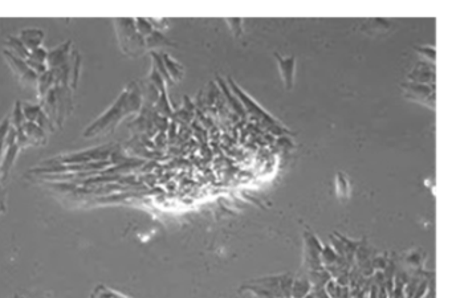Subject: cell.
Here are the masks:
<instances>
[{
  "mask_svg": "<svg viewBox=\"0 0 452 298\" xmlns=\"http://www.w3.org/2000/svg\"><path fill=\"white\" fill-rule=\"evenodd\" d=\"M128 102H126V94H122L121 98L116 102V105L109 110L104 117H101V120L98 122L90 126L89 130L85 133V136H92L96 133H100L102 130H106L108 126H114L117 124V121L120 120V117H122L125 113L128 112Z\"/></svg>",
  "mask_w": 452,
  "mask_h": 298,
  "instance_id": "cell-1",
  "label": "cell"
},
{
  "mask_svg": "<svg viewBox=\"0 0 452 298\" xmlns=\"http://www.w3.org/2000/svg\"><path fill=\"white\" fill-rule=\"evenodd\" d=\"M276 58L278 61V66H280V72H281L282 80L285 82V85L288 89L292 88L293 85V73H294V58H281L276 53Z\"/></svg>",
  "mask_w": 452,
  "mask_h": 298,
  "instance_id": "cell-2",
  "label": "cell"
},
{
  "mask_svg": "<svg viewBox=\"0 0 452 298\" xmlns=\"http://www.w3.org/2000/svg\"><path fill=\"white\" fill-rule=\"evenodd\" d=\"M5 54V58L8 60V62L11 64V66H13L16 70V73L19 74L20 77H23L24 80H35V72L33 70L29 69V66L27 64H24L20 58L15 57V56H12L11 53H8V52H4Z\"/></svg>",
  "mask_w": 452,
  "mask_h": 298,
  "instance_id": "cell-3",
  "label": "cell"
},
{
  "mask_svg": "<svg viewBox=\"0 0 452 298\" xmlns=\"http://www.w3.org/2000/svg\"><path fill=\"white\" fill-rule=\"evenodd\" d=\"M43 37L44 33L39 29H27V31L21 32V44L25 48L33 50L36 48H39Z\"/></svg>",
  "mask_w": 452,
  "mask_h": 298,
  "instance_id": "cell-4",
  "label": "cell"
},
{
  "mask_svg": "<svg viewBox=\"0 0 452 298\" xmlns=\"http://www.w3.org/2000/svg\"><path fill=\"white\" fill-rule=\"evenodd\" d=\"M13 140H15L13 137H12V140H11V138L8 140L7 155H5V159H4L3 164H1V176H3V178H5V176H7L8 170H9V167H11L12 162H13L12 159H13V156H15L16 150H17V146L15 145V141H13Z\"/></svg>",
  "mask_w": 452,
  "mask_h": 298,
  "instance_id": "cell-5",
  "label": "cell"
},
{
  "mask_svg": "<svg viewBox=\"0 0 452 298\" xmlns=\"http://www.w3.org/2000/svg\"><path fill=\"white\" fill-rule=\"evenodd\" d=\"M8 47H11L12 50V56H19V57L27 58L28 57V52L25 50V47H24L21 41L16 39H11L9 40V44H8Z\"/></svg>",
  "mask_w": 452,
  "mask_h": 298,
  "instance_id": "cell-6",
  "label": "cell"
},
{
  "mask_svg": "<svg viewBox=\"0 0 452 298\" xmlns=\"http://www.w3.org/2000/svg\"><path fill=\"white\" fill-rule=\"evenodd\" d=\"M25 132H27L28 138H33V140H43L44 138L43 130L39 126L31 124V122L25 125Z\"/></svg>",
  "mask_w": 452,
  "mask_h": 298,
  "instance_id": "cell-7",
  "label": "cell"
},
{
  "mask_svg": "<svg viewBox=\"0 0 452 298\" xmlns=\"http://www.w3.org/2000/svg\"><path fill=\"white\" fill-rule=\"evenodd\" d=\"M12 122H13V125H15V128H20V126L23 125V110H20L19 104L16 105V110H15V113H13Z\"/></svg>",
  "mask_w": 452,
  "mask_h": 298,
  "instance_id": "cell-8",
  "label": "cell"
},
{
  "mask_svg": "<svg viewBox=\"0 0 452 298\" xmlns=\"http://www.w3.org/2000/svg\"><path fill=\"white\" fill-rule=\"evenodd\" d=\"M31 58H33V61L41 62V64H44V60L46 58V53L44 52L43 49H40V48H36V49L32 50Z\"/></svg>",
  "mask_w": 452,
  "mask_h": 298,
  "instance_id": "cell-9",
  "label": "cell"
},
{
  "mask_svg": "<svg viewBox=\"0 0 452 298\" xmlns=\"http://www.w3.org/2000/svg\"><path fill=\"white\" fill-rule=\"evenodd\" d=\"M7 128H8V121H5V122L0 126V154H1V146H3V141H4V137H5V133H7Z\"/></svg>",
  "mask_w": 452,
  "mask_h": 298,
  "instance_id": "cell-10",
  "label": "cell"
}]
</instances>
